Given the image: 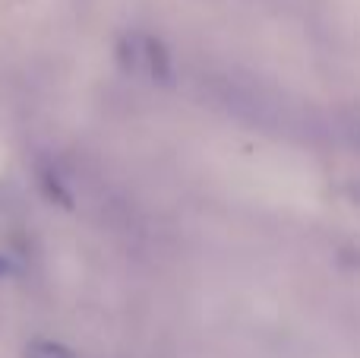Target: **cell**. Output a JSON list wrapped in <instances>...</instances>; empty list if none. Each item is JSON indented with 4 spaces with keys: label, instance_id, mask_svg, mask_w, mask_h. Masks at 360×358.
I'll use <instances>...</instances> for the list:
<instances>
[{
    "label": "cell",
    "instance_id": "1",
    "mask_svg": "<svg viewBox=\"0 0 360 358\" xmlns=\"http://www.w3.org/2000/svg\"><path fill=\"white\" fill-rule=\"evenodd\" d=\"M117 57L130 73L146 76L152 82H168L174 67H171V54L155 35L146 32H130L124 35V42L117 44Z\"/></svg>",
    "mask_w": 360,
    "mask_h": 358
},
{
    "label": "cell",
    "instance_id": "2",
    "mask_svg": "<svg viewBox=\"0 0 360 358\" xmlns=\"http://www.w3.org/2000/svg\"><path fill=\"white\" fill-rule=\"evenodd\" d=\"M22 358H79L73 349H67L63 342H54V340H32L25 346V355Z\"/></svg>",
    "mask_w": 360,
    "mask_h": 358
},
{
    "label": "cell",
    "instance_id": "3",
    "mask_svg": "<svg viewBox=\"0 0 360 358\" xmlns=\"http://www.w3.org/2000/svg\"><path fill=\"white\" fill-rule=\"evenodd\" d=\"M10 270H13V266H10V260H6V257H0V279H4Z\"/></svg>",
    "mask_w": 360,
    "mask_h": 358
}]
</instances>
